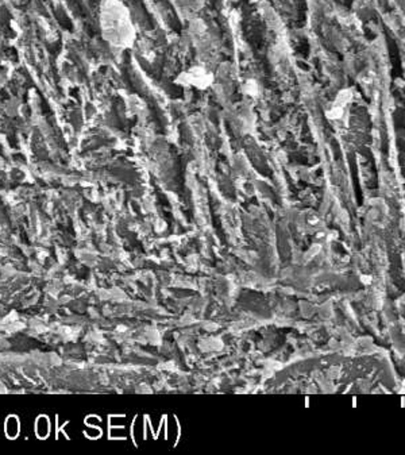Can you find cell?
I'll return each mask as SVG.
<instances>
[{
	"mask_svg": "<svg viewBox=\"0 0 405 455\" xmlns=\"http://www.w3.org/2000/svg\"><path fill=\"white\" fill-rule=\"evenodd\" d=\"M176 82L180 86L191 87L196 90H207L214 82V76L202 66H192L180 74Z\"/></svg>",
	"mask_w": 405,
	"mask_h": 455,
	"instance_id": "2",
	"label": "cell"
},
{
	"mask_svg": "<svg viewBox=\"0 0 405 455\" xmlns=\"http://www.w3.org/2000/svg\"><path fill=\"white\" fill-rule=\"evenodd\" d=\"M104 38L117 47H131L135 41V29L129 10L119 0H104L100 14Z\"/></svg>",
	"mask_w": 405,
	"mask_h": 455,
	"instance_id": "1",
	"label": "cell"
}]
</instances>
